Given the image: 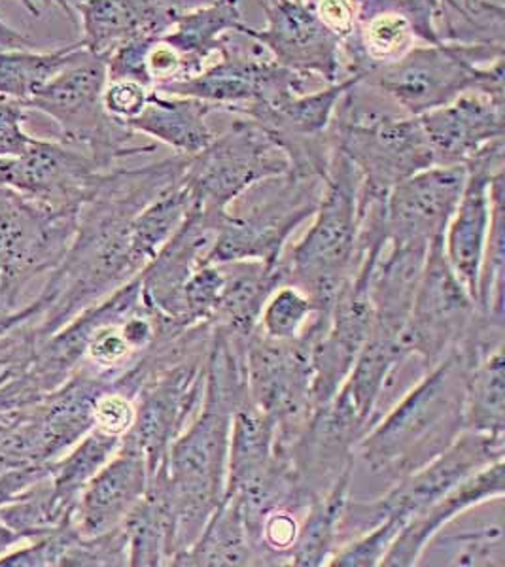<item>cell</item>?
Masks as SVG:
<instances>
[{"mask_svg":"<svg viewBox=\"0 0 505 567\" xmlns=\"http://www.w3.org/2000/svg\"><path fill=\"white\" fill-rule=\"evenodd\" d=\"M188 157L171 155L144 167H114L80 210L65 258L39 293L42 312L21 329L39 344L80 312L114 293L141 272L131 258L130 227L150 200L181 182Z\"/></svg>","mask_w":505,"mask_h":567,"instance_id":"1","label":"cell"},{"mask_svg":"<svg viewBox=\"0 0 505 567\" xmlns=\"http://www.w3.org/2000/svg\"><path fill=\"white\" fill-rule=\"evenodd\" d=\"M245 347L247 339L214 328L202 409L152 475L162 483L173 511L176 558L199 537L226 496L231 416L248 393Z\"/></svg>","mask_w":505,"mask_h":567,"instance_id":"2","label":"cell"},{"mask_svg":"<svg viewBox=\"0 0 505 567\" xmlns=\"http://www.w3.org/2000/svg\"><path fill=\"white\" fill-rule=\"evenodd\" d=\"M467 371L458 352L430 369L360 439L354 460L392 486L447 451L466 432Z\"/></svg>","mask_w":505,"mask_h":567,"instance_id":"3","label":"cell"},{"mask_svg":"<svg viewBox=\"0 0 505 567\" xmlns=\"http://www.w3.org/2000/svg\"><path fill=\"white\" fill-rule=\"evenodd\" d=\"M330 141L357 167L360 197L387 199L400 182L435 165L419 116H408L362 78L337 104Z\"/></svg>","mask_w":505,"mask_h":567,"instance_id":"4","label":"cell"},{"mask_svg":"<svg viewBox=\"0 0 505 567\" xmlns=\"http://www.w3.org/2000/svg\"><path fill=\"white\" fill-rule=\"evenodd\" d=\"M360 175L341 150L331 152L324 189L311 226L282 256L286 284L298 286L328 315L337 293L362 264L360 251Z\"/></svg>","mask_w":505,"mask_h":567,"instance_id":"5","label":"cell"},{"mask_svg":"<svg viewBox=\"0 0 505 567\" xmlns=\"http://www.w3.org/2000/svg\"><path fill=\"white\" fill-rule=\"evenodd\" d=\"M363 84L381 91L408 116L453 103L467 91H504V48L499 45H413L392 63L371 66Z\"/></svg>","mask_w":505,"mask_h":567,"instance_id":"6","label":"cell"},{"mask_svg":"<svg viewBox=\"0 0 505 567\" xmlns=\"http://www.w3.org/2000/svg\"><path fill=\"white\" fill-rule=\"evenodd\" d=\"M324 178L286 171L248 187L226 208L208 264L266 261L285 256L293 233L317 213Z\"/></svg>","mask_w":505,"mask_h":567,"instance_id":"7","label":"cell"},{"mask_svg":"<svg viewBox=\"0 0 505 567\" xmlns=\"http://www.w3.org/2000/svg\"><path fill=\"white\" fill-rule=\"evenodd\" d=\"M106 59L87 52L37 91L27 109L53 120L61 141L85 152L99 167L111 171L122 159L156 152V144H131L135 133L106 114Z\"/></svg>","mask_w":505,"mask_h":567,"instance_id":"8","label":"cell"},{"mask_svg":"<svg viewBox=\"0 0 505 567\" xmlns=\"http://www.w3.org/2000/svg\"><path fill=\"white\" fill-rule=\"evenodd\" d=\"M290 167L285 150L261 125L235 117L199 154L189 155L182 186L188 189L192 208L221 214L248 187Z\"/></svg>","mask_w":505,"mask_h":567,"instance_id":"9","label":"cell"},{"mask_svg":"<svg viewBox=\"0 0 505 567\" xmlns=\"http://www.w3.org/2000/svg\"><path fill=\"white\" fill-rule=\"evenodd\" d=\"M504 454L505 437L466 430L447 451L441 452L421 470L409 473L408 477L400 478L382 496L375 499L349 497L341 520V543L375 528L389 516L408 523L473 473L504 460Z\"/></svg>","mask_w":505,"mask_h":567,"instance_id":"10","label":"cell"},{"mask_svg":"<svg viewBox=\"0 0 505 567\" xmlns=\"http://www.w3.org/2000/svg\"><path fill=\"white\" fill-rule=\"evenodd\" d=\"M80 210H55L0 186V315L13 312L29 282L52 272L79 229Z\"/></svg>","mask_w":505,"mask_h":567,"instance_id":"11","label":"cell"},{"mask_svg":"<svg viewBox=\"0 0 505 567\" xmlns=\"http://www.w3.org/2000/svg\"><path fill=\"white\" fill-rule=\"evenodd\" d=\"M311 328L298 341H271L258 329L247 339L245 373L250 400L277 425L279 449L292 443L315 413Z\"/></svg>","mask_w":505,"mask_h":567,"instance_id":"12","label":"cell"},{"mask_svg":"<svg viewBox=\"0 0 505 567\" xmlns=\"http://www.w3.org/2000/svg\"><path fill=\"white\" fill-rule=\"evenodd\" d=\"M231 42L226 52L202 72L156 91L176 97L197 99L213 104L218 112L240 116L254 106L280 103L307 93V85L315 80L277 65L271 58H264L267 52L259 44L252 52H239Z\"/></svg>","mask_w":505,"mask_h":567,"instance_id":"13","label":"cell"},{"mask_svg":"<svg viewBox=\"0 0 505 567\" xmlns=\"http://www.w3.org/2000/svg\"><path fill=\"white\" fill-rule=\"evenodd\" d=\"M475 317L477 303L451 269L441 237L427 250L421 282L400 337L403 349L430 371L456 352Z\"/></svg>","mask_w":505,"mask_h":567,"instance_id":"14","label":"cell"},{"mask_svg":"<svg viewBox=\"0 0 505 567\" xmlns=\"http://www.w3.org/2000/svg\"><path fill=\"white\" fill-rule=\"evenodd\" d=\"M207 355L208 350H202L175 361L136 393L135 424L125 437L143 452L150 477L159 470L171 445L202 409Z\"/></svg>","mask_w":505,"mask_h":567,"instance_id":"15","label":"cell"},{"mask_svg":"<svg viewBox=\"0 0 505 567\" xmlns=\"http://www.w3.org/2000/svg\"><path fill=\"white\" fill-rule=\"evenodd\" d=\"M264 27L245 25L240 37L261 45L277 65L331 85L347 78L343 40L318 18L305 0H256Z\"/></svg>","mask_w":505,"mask_h":567,"instance_id":"16","label":"cell"},{"mask_svg":"<svg viewBox=\"0 0 505 567\" xmlns=\"http://www.w3.org/2000/svg\"><path fill=\"white\" fill-rule=\"evenodd\" d=\"M466 186L443 233V251L454 275L477 303V284L493 214L491 182L505 173L504 138L481 150L466 163Z\"/></svg>","mask_w":505,"mask_h":567,"instance_id":"17","label":"cell"},{"mask_svg":"<svg viewBox=\"0 0 505 567\" xmlns=\"http://www.w3.org/2000/svg\"><path fill=\"white\" fill-rule=\"evenodd\" d=\"M464 165H432L390 189L384 208L389 240L441 239L466 186Z\"/></svg>","mask_w":505,"mask_h":567,"instance_id":"18","label":"cell"},{"mask_svg":"<svg viewBox=\"0 0 505 567\" xmlns=\"http://www.w3.org/2000/svg\"><path fill=\"white\" fill-rule=\"evenodd\" d=\"M504 91H467L453 103L419 116L435 165H464L504 138Z\"/></svg>","mask_w":505,"mask_h":567,"instance_id":"19","label":"cell"},{"mask_svg":"<svg viewBox=\"0 0 505 567\" xmlns=\"http://www.w3.org/2000/svg\"><path fill=\"white\" fill-rule=\"evenodd\" d=\"M189 0H76L72 21L82 29L80 44L99 58L136 39H157L167 33Z\"/></svg>","mask_w":505,"mask_h":567,"instance_id":"20","label":"cell"},{"mask_svg":"<svg viewBox=\"0 0 505 567\" xmlns=\"http://www.w3.org/2000/svg\"><path fill=\"white\" fill-rule=\"evenodd\" d=\"M150 470L143 452L124 437L122 446L85 486L72 524L82 537H93L124 524L148 492Z\"/></svg>","mask_w":505,"mask_h":567,"instance_id":"21","label":"cell"},{"mask_svg":"<svg viewBox=\"0 0 505 567\" xmlns=\"http://www.w3.org/2000/svg\"><path fill=\"white\" fill-rule=\"evenodd\" d=\"M504 497L475 503L454 515L427 539L416 566L504 567Z\"/></svg>","mask_w":505,"mask_h":567,"instance_id":"22","label":"cell"},{"mask_svg":"<svg viewBox=\"0 0 505 567\" xmlns=\"http://www.w3.org/2000/svg\"><path fill=\"white\" fill-rule=\"evenodd\" d=\"M430 246L426 243L387 240L371 269L373 328L402 337Z\"/></svg>","mask_w":505,"mask_h":567,"instance_id":"23","label":"cell"},{"mask_svg":"<svg viewBox=\"0 0 505 567\" xmlns=\"http://www.w3.org/2000/svg\"><path fill=\"white\" fill-rule=\"evenodd\" d=\"M502 496H505V462L498 460L473 473L472 477L462 481L441 499L409 518L384 556L381 567L416 566L422 547L443 524L475 503Z\"/></svg>","mask_w":505,"mask_h":567,"instance_id":"24","label":"cell"},{"mask_svg":"<svg viewBox=\"0 0 505 567\" xmlns=\"http://www.w3.org/2000/svg\"><path fill=\"white\" fill-rule=\"evenodd\" d=\"M220 265L224 288L213 326L248 339L258 328L259 315L269 296L286 284L285 264L282 259L277 264L243 259Z\"/></svg>","mask_w":505,"mask_h":567,"instance_id":"25","label":"cell"},{"mask_svg":"<svg viewBox=\"0 0 505 567\" xmlns=\"http://www.w3.org/2000/svg\"><path fill=\"white\" fill-rule=\"evenodd\" d=\"M214 112L218 110L213 104L165 95L154 90L146 109L125 127H130L135 135L148 136L165 144L176 155L189 157L207 148L216 136V131L208 123Z\"/></svg>","mask_w":505,"mask_h":567,"instance_id":"26","label":"cell"},{"mask_svg":"<svg viewBox=\"0 0 505 567\" xmlns=\"http://www.w3.org/2000/svg\"><path fill=\"white\" fill-rule=\"evenodd\" d=\"M245 25L240 0H210L182 13L162 39L181 53L192 78L202 72L210 59L226 52L231 39L240 37Z\"/></svg>","mask_w":505,"mask_h":567,"instance_id":"27","label":"cell"},{"mask_svg":"<svg viewBox=\"0 0 505 567\" xmlns=\"http://www.w3.org/2000/svg\"><path fill=\"white\" fill-rule=\"evenodd\" d=\"M122 437L91 430L71 451L48 464L50 503L59 524H71L82 492L122 446Z\"/></svg>","mask_w":505,"mask_h":567,"instance_id":"28","label":"cell"},{"mask_svg":"<svg viewBox=\"0 0 505 567\" xmlns=\"http://www.w3.org/2000/svg\"><path fill=\"white\" fill-rule=\"evenodd\" d=\"M173 566L261 567L258 550L234 497H224L199 537L176 558Z\"/></svg>","mask_w":505,"mask_h":567,"instance_id":"29","label":"cell"},{"mask_svg":"<svg viewBox=\"0 0 505 567\" xmlns=\"http://www.w3.org/2000/svg\"><path fill=\"white\" fill-rule=\"evenodd\" d=\"M127 537L131 567H173L176 548L175 520L167 494L150 477L148 492L122 524Z\"/></svg>","mask_w":505,"mask_h":567,"instance_id":"30","label":"cell"},{"mask_svg":"<svg viewBox=\"0 0 505 567\" xmlns=\"http://www.w3.org/2000/svg\"><path fill=\"white\" fill-rule=\"evenodd\" d=\"M354 471L344 475L324 496L309 503L299 520L298 537L290 550L292 567L328 566L341 545V520L352 492Z\"/></svg>","mask_w":505,"mask_h":567,"instance_id":"31","label":"cell"},{"mask_svg":"<svg viewBox=\"0 0 505 567\" xmlns=\"http://www.w3.org/2000/svg\"><path fill=\"white\" fill-rule=\"evenodd\" d=\"M85 53L80 42L48 53L31 52L29 48L0 50V97L29 103L37 91Z\"/></svg>","mask_w":505,"mask_h":567,"instance_id":"32","label":"cell"},{"mask_svg":"<svg viewBox=\"0 0 505 567\" xmlns=\"http://www.w3.org/2000/svg\"><path fill=\"white\" fill-rule=\"evenodd\" d=\"M189 210L192 199L181 178L136 214L130 227L131 258L141 271L178 231Z\"/></svg>","mask_w":505,"mask_h":567,"instance_id":"33","label":"cell"},{"mask_svg":"<svg viewBox=\"0 0 505 567\" xmlns=\"http://www.w3.org/2000/svg\"><path fill=\"white\" fill-rule=\"evenodd\" d=\"M467 432L505 437V358L504 349L470 368L464 398Z\"/></svg>","mask_w":505,"mask_h":567,"instance_id":"34","label":"cell"},{"mask_svg":"<svg viewBox=\"0 0 505 567\" xmlns=\"http://www.w3.org/2000/svg\"><path fill=\"white\" fill-rule=\"evenodd\" d=\"M505 173L494 176L491 182V229L486 239L485 256L481 265L477 284V309L486 317L504 320L505 290Z\"/></svg>","mask_w":505,"mask_h":567,"instance_id":"35","label":"cell"},{"mask_svg":"<svg viewBox=\"0 0 505 567\" xmlns=\"http://www.w3.org/2000/svg\"><path fill=\"white\" fill-rule=\"evenodd\" d=\"M354 40L360 48L362 74L371 66L402 58L419 42L411 23L398 12H377L360 21Z\"/></svg>","mask_w":505,"mask_h":567,"instance_id":"36","label":"cell"},{"mask_svg":"<svg viewBox=\"0 0 505 567\" xmlns=\"http://www.w3.org/2000/svg\"><path fill=\"white\" fill-rule=\"evenodd\" d=\"M318 315L322 312L311 297L293 284H282L264 305L256 329L271 341H298Z\"/></svg>","mask_w":505,"mask_h":567,"instance_id":"37","label":"cell"},{"mask_svg":"<svg viewBox=\"0 0 505 567\" xmlns=\"http://www.w3.org/2000/svg\"><path fill=\"white\" fill-rule=\"evenodd\" d=\"M130 566V548L124 526L93 537L76 534L66 547L59 567H124Z\"/></svg>","mask_w":505,"mask_h":567,"instance_id":"38","label":"cell"},{"mask_svg":"<svg viewBox=\"0 0 505 567\" xmlns=\"http://www.w3.org/2000/svg\"><path fill=\"white\" fill-rule=\"evenodd\" d=\"M405 523L389 516L375 528L368 529L363 534L352 537L349 542L341 543L336 555L331 556L330 567H381L384 556L389 553L398 534L402 532Z\"/></svg>","mask_w":505,"mask_h":567,"instance_id":"39","label":"cell"},{"mask_svg":"<svg viewBox=\"0 0 505 567\" xmlns=\"http://www.w3.org/2000/svg\"><path fill=\"white\" fill-rule=\"evenodd\" d=\"M135 400L109 388L99 395L95 409H93V427L101 432L124 439L135 424Z\"/></svg>","mask_w":505,"mask_h":567,"instance_id":"40","label":"cell"},{"mask_svg":"<svg viewBox=\"0 0 505 567\" xmlns=\"http://www.w3.org/2000/svg\"><path fill=\"white\" fill-rule=\"evenodd\" d=\"M152 87L133 80H109L104 85L103 106L116 122H133L148 104Z\"/></svg>","mask_w":505,"mask_h":567,"instance_id":"41","label":"cell"},{"mask_svg":"<svg viewBox=\"0 0 505 567\" xmlns=\"http://www.w3.org/2000/svg\"><path fill=\"white\" fill-rule=\"evenodd\" d=\"M27 110L20 101L0 97V157H16L33 144L34 136L23 130Z\"/></svg>","mask_w":505,"mask_h":567,"instance_id":"42","label":"cell"},{"mask_svg":"<svg viewBox=\"0 0 505 567\" xmlns=\"http://www.w3.org/2000/svg\"><path fill=\"white\" fill-rule=\"evenodd\" d=\"M312 8L331 33H336L343 42L357 33L360 0H317Z\"/></svg>","mask_w":505,"mask_h":567,"instance_id":"43","label":"cell"},{"mask_svg":"<svg viewBox=\"0 0 505 567\" xmlns=\"http://www.w3.org/2000/svg\"><path fill=\"white\" fill-rule=\"evenodd\" d=\"M48 475L45 465H12L0 460V507L13 502L31 484Z\"/></svg>","mask_w":505,"mask_h":567,"instance_id":"44","label":"cell"},{"mask_svg":"<svg viewBox=\"0 0 505 567\" xmlns=\"http://www.w3.org/2000/svg\"><path fill=\"white\" fill-rule=\"evenodd\" d=\"M40 312H42V301L37 297L33 303L27 305L23 309L13 310V312H8V315H0V337L7 336V333H10L13 328H18L21 323L37 320L40 317Z\"/></svg>","mask_w":505,"mask_h":567,"instance_id":"45","label":"cell"},{"mask_svg":"<svg viewBox=\"0 0 505 567\" xmlns=\"http://www.w3.org/2000/svg\"><path fill=\"white\" fill-rule=\"evenodd\" d=\"M31 40L0 20V50H27Z\"/></svg>","mask_w":505,"mask_h":567,"instance_id":"46","label":"cell"},{"mask_svg":"<svg viewBox=\"0 0 505 567\" xmlns=\"http://www.w3.org/2000/svg\"><path fill=\"white\" fill-rule=\"evenodd\" d=\"M18 2L34 18H40L45 10V4L42 0H18Z\"/></svg>","mask_w":505,"mask_h":567,"instance_id":"47","label":"cell"},{"mask_svg":"<svg viewBox=\"0 0 505 567\" xmlns=\"http://www.w3.org/2000/svg\"><path fill=\"white\" fill-rule=\"evenodd\" d=\"M466 7H475V4H480L481 0H462Z\"/></svg>","mask_w":505,"mask_h":567,"instance_id":"48","label":"cell"},{"mask_svg":"<svg viewBox=\"0 0 505 567\" xmlns=\"http://www.w3.org/2000/svg\"><path fill=\"white\" fill-rule=\"evenodd\" d=\"M305 2H309V4H315V2H317V0H305Z\"/></svg>","mask_w":505,"mask_h":567,"instance_id":"49","label":"cell"},{"mask_svg":"<svg viewBox=\"0 0 505 567\" xmlns=\"http://www.w3.org/2000/svg\"><path fill=\"white\" fill-rule=\"evenodd\" d=\"M189 2H192V0H189Z\"/></svg>","mask_w":505,"mask_h":567,"instance_id":"50","label":"cell"}]
</instances>
